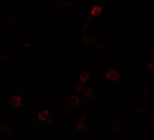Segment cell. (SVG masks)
<instances>
[{
	"label": "cell",
	"mask_w": 154,
	"mask_h": 140,
	"mask_svg": "<svg viewBox=\"0 0 154 140\" xmlns=\"http://www.w3.org/2000/svg\"><path fill=\"white\" fill-rule=\"evenodd\" d=\"M103 6L99 4H96L93 6L91 10V14L93 16H98L102 12Z\"/></svg>",
	"instance_id": "1"
}]
</instances>
